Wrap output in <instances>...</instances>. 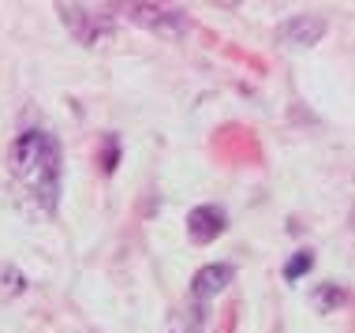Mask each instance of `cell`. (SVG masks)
Returning a JSON list of instances; mask_svg holds the SVG:
<instances>
[{"mask_svg":"<svg viewBox=\"0 0 355 333\" xmlns=\"http://www.w3.org/2000/svg\"><path fill=\"white\" fill-rule=\"evenodd\" d=\"M15 180H23L37 214H53L60 195V146L45 131H23L8 150Z\"/></svg>","mask_w":355,"mask_h":333,"instance_id":"obj_1","label":"cell"},{"mask_svg":"<svg viewBox=\"0 0 355 333\" xmlns=\"http://www.w3.org/2000/svg\"><path fill=\"white\" fill-rule=\"evenodd\" d=\"M232 278H236V270L228 262H209L195 273V284H191V289H195L198 300H209V296H217V292H225Z\"/></svg>","mask_w":355,"mask_h":333,"instance_id":"obj_6","label":"cell"},{"mask_svg":"<svg viewBox=\"0 0 355 333\" xmlns=\"http://www.w3.org/2000/svg\"><path fill=\"white\" fill-rule=\"evenodd\" d=\"M225 232V214L217 210V206H195L187 217V236L195 244H209L217 240V236Z\"/></svg>","mask_w":355,"mask_h":333,"instance_id":"obj_5","label":"cell"},{"mask_svg":"<svg viewBox=\"0 0 355 333\" xmlns=\"http://www.w3.org/2000/svg\"><path fill=\"white\" fill-rule=\"evenodd\" d=\"M23 289H26V273L12 262H0V300L12 303L15 296H23Z\"/></svg>","mask_w":355,"mask_h":333,"instance_id":"obj_7","label":"cell"},{"mask_svg":"<svg viewBox=\"0 0 355 333\" xmlns=\"http://www.w3.org/2000/svg\"><path fill=\"white\" fill-rule=\"evenodd\" d=\"M306 270H311V255L300 251L295 259H288V266H284V278H288V281H295V278H303Z\"/></svg>","mask_w":355,"mask_h":333,"instance_id":"obj_8","label":"cell"},{"mask_svg":"<svg viewBox=\"0 0 355 333\" xmlns=\"http://www.w3.org/2000/svg\"><path fill=\"white\" fill-rule=\"evenodd\" d=\"M325 34V19L322 15H295L281 23V31H277V42L284 45V49H311V45H318Z\"/></svg>","mask_w":355,"mask_h":333,"instance_id":"obj_4","label":"cell"},{"mask_svg":"<svg viewBox=\"0 0 355 333\" xmlns=\"http://www.w3.org/2000/svg\"><path fill=\"white\" fill-rule=\"evenodd\" d=\"M314 303H318V307H333V303H340V289H318V292H314Z\"/></svg>","mask_w":355,"mask_h":333,"instance_id":"obj_9","label":"cell"},{"mask_svg":"<svg viewBox=\"0 0 355 333\" xmlns=\"http://www.w3.org/2000/svg\"><path fill=\"white\" fill-rule=\"evenodd\" d=\"M120 12H128L139 26H150V31H161V34L187 31V15L180 12V8H165V4H120Z\"/></svg>","mask_w":355,"mask_h":333,"instance_id":"obj_3","label":"cell"},{"mask_svg":"<svg viewBox=\"0 0 355 333\" xmlns=\"http://www.w3.org/2000/svg\"><path fill=\"white\" fill-rule=\"evenodd\" d=\"M56 12L64 15V23L71 26V34L79 37L83 45H94L101 42V34L112 26V15L109 8H86V4H60Z\"/></svg>","mask_w":355,"mask_h":333,"instance_id":"obj_2","label":"cell"}]
</instances>
